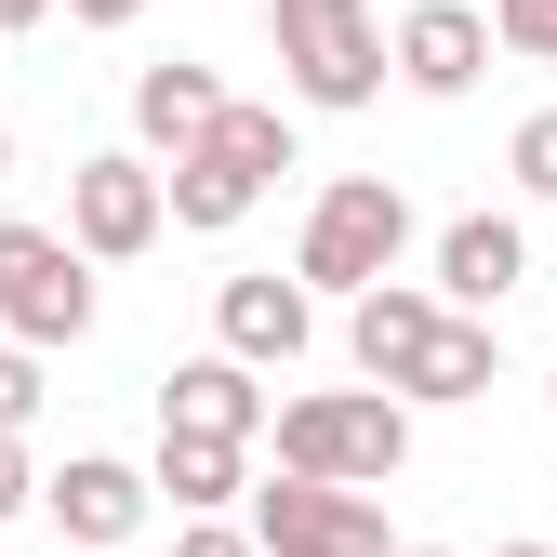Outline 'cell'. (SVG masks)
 Listing matches in <instances>:
<instances>
[{
	"label": "cell",
	"instance_id": "cell-1",
	"mask_svg": "<svg viewBox=\"0 0 557 557\" xmlns=\"http://www.w3.org/2000/svg\"><path fill=\"white\" fill-rule=\"evenodd\" d=\"M278 438V478H319V492H385L411 465V411L385 385H319V398H278L265 411Z\"/></svg>",
	"mask_w": 557,
	"mask_h": 557
},
{
	"label": "cell",
	"instance_id": "cell-2",
	"mask_svg": "<svg viewBox=\"0 0 557 557\" xmlns=\"http://www.w3.org/2000/svg\"><path fill=\"white\" fill-rule=\"evenodd\" d=\"M293 160H306V147H293V120L226 94V120L199 133L186 160H160V213H173V226H199V239H226V226L252 213V199H265L278 173H293Z\"/></svg>",
	"mask_w": 557,
	"mask_h": 557
},
{
	"label": "cell",
	"instance_id": "cell-3",
	"mask_svg": "<svg viewBox=\"0 0 557 557\" xmlns=\"http://www.w3.org/2000/svg\"><path fill=\"white\" fill-rule=\"evenodd\" d=\"M398 252H411V199H398L385 173H332V186L306 199L293 293H306V306H319V293H345V306H359L372 278H398Z\"/></svg>",
	"mask_w": 557,
	"mask_h": 557
},
{
	"label": "cell",
	"instance_id": "cell-4",
	"mask_svg": "<svg viewBox=\"0 0 557 557\" xmlns=\"http://www.w3.org/2000/svg\"><path fill=\"white\" fill-rule=\"evenodd\" d=\"M265 40H278V81H293V107L345 120L385 94V14L372 0H265Z\"/></svg>",
	"mask_w": 557,
	"mask_h": 557
},
{
	"label": "cell",
	"instance_id": "cell-5",
	"mask_svg": "<svg viewBox=\"0 0 557 557\" xmlns=\"http://www.w3.org/2000/svg\"><path fill=\"white\" fill-rule=\"evenodd\" d=\"M94 265L81 252H66L53 226H27V213H0V345H27V359H40V345H81L94 332Z\"/></svg>",
	"mask_w": 557,
	"mask_h": 557
},
{
	"label": "cell",
	"instance_id": "cell-6",
	"mask_svg": "<svg viewBox=\"0 0 557 557\" xmlns=\"http://www.w3.org/2000/svg\"><path fill=\"white\" fill-rule=\"evenodd\" d=\"M160 160H133V147H94L81 173H66V252H81V265H133V252H160Z\"/></svg>",
	"mask_w": 557,
	"mask_h": 557
},
{
	"label": "cell",
	"instance_id": "cell-7",
	"mask_svg": "<svg viewBox=\"0 0 557 557\" xmlns=\"http://www.w3.org/2000/svg\"><path fill=\"white\" fill-rule=\"evenodd\" d=\"M252 557H398L372 492H319V478H265L252 492Z\"/></svg>",
	"mask_w": 557,
	"mask_h": 557
},
{
	"label": "cell",
	"instance_id": "cell-8",
	"mask_svg": "<svg viewBox=\"0 0 557 557\" xmlns=\"http://www.w3.org/2000/svg\"><path fill=\"white\" fill-rule=\"evenodd\" d=\"M385 81L425 94V107H465L478 81H492V27H478V0H411L398 40H385Z\"/></svg>",
	"mask_w": 557,
	"mask_h": 557
},
{
	"label": "cell",
	"instance_id": "cell-9",
	"mask_svg": "<svg viewBox=\"0 0 557 557\" xmlns=\"http://www.w3.org/2000/svg\"><path fill=\"white\" fill-rule=\"evenodd\" d=\"M306 345H319V306H306L278 265H239V278H213V359H239V372H293Z\"/></svg>",
	"mask_w": 557,
	"mask_h": 557
},
{
	"label": "cell",
	"instance_id": "cell-10",
	"mask_svg": "<svg viewBox=\"0 0 557 557\" xmlns=\"http://www.w3.org/2000/svg\"><path fill=\"white\" fill-rule=\"evenodd\" d=\"M147 465H120V451H66L53 478H40V518L66 531V544H81V557H120L133 531H147Z\"/></svg>",
	"mask_w": 557,
	"mask_h": 557
},
{
	"label": "cell",
	"instance_id": "cell-11",
	"mask_svg": "<svg viewBox=\"0 0 557 557\" xmlns=\"http://www.w3.org/2000/svg\"><path fill=\"white\" fill-rule=\"evenodd\" d=\"M518 278H531V226H518V213H451V226H438V278H425V293H438L451 319H492Z\"/></svg>",
	"mask_w": 557,
	"mask_h": 557
},
{
	"label": "cell",
	"instance_id": "cell-12",
	"mask_svg": "<svg viewBox=\"0 0 557 557\" xmlns=\"http://www.w3.org/2000/svg\"><path fill=\"white\" fill-rule=\"evenodd\" d=\"M438 319H451V306L425 293V278H372V293L345 306V359H359V385H385V398H398V385H411V359L438 345Z\"/></svg>",
	"mask_w": 557,
	"mask_h": 557
},
{
	"label": "cell",
	"instance_id": "cell-13",
	"mask_svg": "<svg viewBox=\"0 0 557 557\" xmlns=\"http://www.w3.org/2000/svg\"><path fill=\"white\" fill-rule=\"evenodd\" d=\"M265 411H278V398H265L239 359H173V372H160V425H173V438H239V451H252Z\"/></svg>",
	"mask_w": 557,
	"mask_h": 557
},
{
	"label": "cell",
	"instance_id": "cell-14",
	"mask_svg": "<svg viewBox=\"0 0 557 557\" xmlns=\"http://www.w3.org/2000/svg\"><path fill=\"white\" fill-rule=\"evenodd\" d=\"M213 120H226V81H213L199 53H160V66H133V133H147L133 160H186Z\"/></svg>",
	"mask_w": 557,
	"mask_h": 557
},
{
	"label": "cell",
	"instance_id": "cell-15",
	"mask_svg": "<svg viewBox=\"0 0 557 557\" xmlns=\"http://www.w3.org/2000/svg\"><path fill=\"white\" fill-rule=\"evenodd\" d=\"M492 385H505V332L492 319H438V345L411 359L398 411H465V398H492Z\"/></svg>",
	"mask_w": 557,
	"mask_h": 557
},
{
	"label": "cell",
	"instance_id": "cell-16",
	"mask_svg": "<svg viewBox=\"0 0 557 557\" xmlns=\"http://www.w3.org/2000/svg\"><path fill=\"white\" fill-rule=\"evenodd\" d=\"M147 492H173L186 518H226V505L252 492V451H239V438H173V425H160V465H147Z\"/></svg>",
	"mask_w": 557,
	"mask_h": 557
},
{
	"label": "cell",
	"instance_id": "cell-17",
	"mask_svg": "<svg viewBox=\"0 0 557 557\" xmlns=\"http://www.w3.org/2000/svg\"><path fill=\"white\" fill-rule=\"evenodd\" d=\"M492 53H518V66H557V0H492Z\"/></svg>",
	"mask_w": 557,
	"mask_h": 557
},
{
	"label": "cell",
	"instance_id": "cell-18",
	"mask_svg": "<svg viewBox=\"0 0 557 557\" xmlns=\"http://www.w3.org/2000/svg\"><path fill=\"white\" fill-rule=\"evenodd\" d=\"M505 173H518L531 199H557V107H531V120L505 133Z\"/></svg>",
	"mask_w": 557,
	"mask_h": 557
},
{
	"label": "cell",
	"instance_id": "cell-19",
	"mask_svg": "<svg viewBox=\"0 0 557 557\" xmlns=\"http://www.w3.org/2000/svg\"><path fill=\"white\" fill-rule=\"evenodd\" d=\"M27 425H40V359L0 345V438H27Z\"/></svg>",
	"mask_w": 557,
	"mask_h": 557
},
{
	"label": "cell",
	"instance_id": "cell-20",
	"mask_svg": "<svg viewBox=\"0 0 557 557\" xmlns=\"http://www.w3.org/2000/svg\"><path fill=\"white\" fill-rule=\"evenodd\" d=\"M173 557H252V531H239V518H186Z\"/></svg>",
	"mask_w": 557,
	"mask_h": 557
},
{
	"label": "cell",
	"instance_id": "cell-21",
	"mask_svg": "<svg viewBox=\"0 0 557 557\" xmlns=\"http://www.w3.org/2000/svg\"><path fill=\"white\" fill-rule=\"evenodd\" d=\"M40 505V465H27V438H0V518H27Z\"/></svg>",
	"mask_w": 557,
	"mask_h": 557
},
{
	"label": "cell",
	"instance_id": "cell-22",
	"mask_svg": "<svg viewBox=\"0 0 557 557\" xmlns=\"http://www.w3.org/2000/svg\"><path fill=\"white\" fill-rule=\"evenodd\" d=\"M53 14H66V27H133L147 0H53Z\"/></svg>",
	"mask_w": 557,
	"mask_h": 557
},
{
	"label": "cell",
	"instance_id": "cell-23",
	"mask_svg": "<svg viewBox=\"0 0 557 557\" xmlns=\"http://www.w3.org/2000/svg\"><path fill=\"white\" fill-rule=\"evenodd\" d=\"M27 27H53V0H0V40H27Z\"/></svg>",
	"mask_w": 557,
	"mask_h": 557
},
{
	"label": "cell",
	"instance_id": "cell-24",
	"mask_svg": "<svg viewBox=\"0 0 557 557\" xmlns=\"http://www.w3.org/2000/svg\"><path fill=\"white\" fill-rule=\"evenodd\" d=\"M0 186H14V120H0Z\"/></svg>",
	"mask_w": 557,
	"mask_h": 557
},
{
	"label": "cell",
	"instance_id": "cell-25",
	"mask_svg": "<svg viewBox=\"0 0 557 557\" xmlns=\"http://www.w3.org/2000/svg\"><path fill=\"white\" fill-rule=\"evenodd\" d=\"M492 557H557V544H492Z\"/></svg>",
	"mask_w": 557,
	"mask_h": 557
},
{
	"label": "cell",
	"instance_id": "cell-26",
	"mask_svg": "<svg viewBox=\"0 0 557 557\" xmlns=\"http://www.w3.org/2000/svg\"><path fill=\"white\" fill-rule=\"evenodd\" d=\"M398 557H451V544H398Z\"/></svg>",
	"mask_w": 557,
	"mask_h": 557
},
{
	"label": "cell",
	"instance_id": "cell-27",
	"mask_svg": "<svg viewBox=\"0 0 557 557\" xmlns=\"http://www.w3.org/2000/svg\"><path fill=\"white\" fill-rule=\"evenodd\" d=\"M544 411H557V385H544Z\"/></svg>",
	"mask_w": 557,
	"mask_h": 557
}]
</instances>
